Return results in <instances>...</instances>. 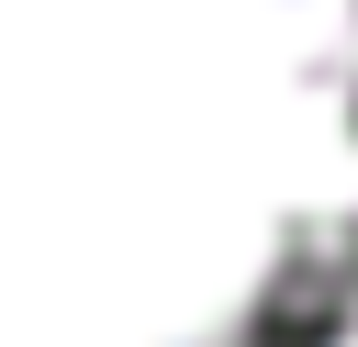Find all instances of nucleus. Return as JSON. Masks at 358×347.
<instances>
[{
	"instance_id": "nucleus-1",
	"label": "nucleus",
	"mask_w": 358,
	"mask_h": 347,
	"mask_svg": "<svg viewBox=\"0 0 358 347\" xmlns=\"http://www.w3.org/2000/svg\"><path fill=\"white\" fill-rule=\"evenodd\" d=\"M358 246V0H0V347H280Z\"/></svg>"
},
{
	"instance_id": "nucleus-2",
	"label": "nucleus",
	"mask_w": 358,
	"mask_h": 347,
	"mask_svg": "<svg viewBox=\"0 0 358 347\" xmlns=\"http://www.w3.org/2000/svg\"><path fill=\"white\" fill-rule=\"evenodd\" d=\"M313 347H358V246H347V269H336V291L313 313Z\"/></svg>"
}]
</instances>
